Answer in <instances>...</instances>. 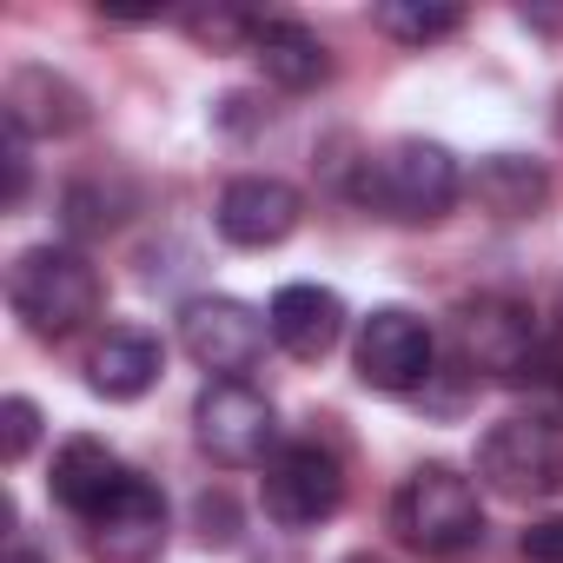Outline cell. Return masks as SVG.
Listing matches in <instances>:
<instances>
[{"label":"cell","instance_id":"obj_1","mask_svg":"<svg viewBox=\"0 0 563 563\" xmlns=\"http://www.w3.org/2000/svg\"><path fill=\"white\" fill-rule=\"evenodd\" d=\"M457 192H464L457 153L438 140H391L358 173V199L391 225H431L457 206Z\"/></svg>","mask_w":563,"mask_h":563},{"label":"cell","instance_id":"obj_2","mask_svg":"<svg viewBox=\"0 0 563 563\" xmlns=\"http://www.w3.org/2000/svg\"><path fill=\"white\" fill-rule=\"evenodd\" d=\"M8 299H14V312H21V325L34 339H74L100 312L107 286H100V272H93L87 252H74V245H34L8 272Z\"/></svg>","mask_w":563,"mask_h":563},{"label":"cell","instance_id":"obj_3","mask_svg":"<svg viewBox=\"0 0 563 563\" xmlns=\"http://www.w3.org/2000/svg\"><path fill=\"white\" fill-rule=\"evenodd\" d=\"M391 530L418 556H464V550H477L484 510H477L471 477H457L451 464H418L398 484V497H391Z\"/></svg>","mask_w":563,"mask_h":563},{"label":"cell","instance_id":"obj_4","mask_svg":"<svg viewBox=\"0 0 563 563\" xmlns=\"http://www.w3.org/2000/svg\"><path fill=\"white\" fill-rule=\"evenodd\" d=\"M192 424H199V444L212 464L225 471H252V464H272L278 451V418H272V398L252 391L245 378H212L192 405Z\"/></svg>","mask_w":563,"mask_h":563},{"label":"cell","instance_id":"obj_5","mask_svg":"<svg viewBox=\"0 0 563 563\" xmlns=\"http://www.w3.org/2000/svg\"><path fill=\"white\" fill-rule=\"evenodd\" d=\"M477 471L497 497H550L563 490V424L556 418H504L477 444Z\"/></svg>","mask_w":563,"mask_h":563},{"label":"cell","instance_id":"obj_6","mask_svg":"<svg viewBox=\"0 0 563 563\" xmlns=\"http://www.w3.org/2000/svg\"><path fill=\"white\" fill-rule=\"evenodd\" d=\"M345 504V471L319 444H286L265 464V517L286 530H312Z\"/></svg>","mask_w":563,"mask_h":563},{"label":"cell","instance_id":"obj_7","mask_svg":"<svg viewBox=\"0 0 563 563\" xmlns=\"http://www.w3.org/2000/svg\"><path fill=\"white\" fill-rule=\"evenodd\" d=\"M265 332L272 325L252 306H239V299H192V306H179V345H186V358L199 372H219V378L252 372L258 352H265Z\"/></svg>","mask_w":563,"mask_h":563},{"label":"cell","instance_id":"obj_8","mask_svg":"<svg viewBox=\"0 0 563 563\" xmlns=\"http://www.w3.org/2000/svg\"><path fill=\"white\" fill-rule=\"evenodd\" d=\"M87 550L100 563H153L166 550V497H159V484L126 471V484L87 517Z\"/></svg>","mask_w":563,"mask_h":563},{"label":"cell","instance_id":"obj_9","mask_svg":"<svg viewBox=\"0 0 563 563\" xmlns=\"http://www.w3.org/2000/svg\"><path fill=\"white\" fill-rule=\"evenodd\" d=\"M358 378L372 391H391V398L418 391L431 378V332H424V319L405 312V306H378L365 319V332H358Z\"/></svg>","mask_w":563,"mask_h":563},{"label":"cell","instance_id":"obj_10","mask_svg":"<svg viewBox=\"0 0 563 563\" xmlns=\"http://www.w3.org/2000/svg\"><path fill=\"white\" fill-rule=\"evenodd\" d=\"M299 186H286V179H272V173H245V179H232L225 192H219V239H232V245H245V252H265V245H278V239H292L299 232Z\"/></svg>","mask_w":563,"mask_h":563},{"label":"cell","instance_id":"obj_11","mask_svg":"<svg viewBox=\"0 0 563 563\" xmlns=\"http://www.w3.org/2000/svg\"><path fill=\"white\" fill-rule=\"evenodd\" d=\"M457 358L490 378H517L537 358V325L517 299H477L457 312Z\"/></svg>","mask_w":563,"mask_h":563},{"label":"cell","instance_id":"obj_12","mask_svg":"<svg viewBox=\"0 0 563 563\" xmlns=\"http://www.w3.org/2000/svg\"><path fill=\"white\" fill-rule=\"evenodd\" d=\"M87 126V93L54 67H14L8 74V133L21 140H67Z\"/></svg>","mask_w":563,"mask_h":563},{"label":"cell","instance_id":"obj_13","mask_svg":"<svg viewBox=\"0 0 563 563\" xmlns=\"http://www.w3.org/2000/svg\"><path fill=\"white\" fill-rule=\"evenodd\" d=\"M265 325H272V345L278 352H292V358L312 365V358H325L345 339V299L325 292V286H286V292L272 299Z\"/></svg>","mask_w":563,"mask_h":563},{"label":"cell","instance_id":"obj_14","mask_svg":"<svg viewBox=\"0 0 563 563\" xmlns=\"http://www.w3.org/2000/svg\"><path fill=\"white\" fill-rule=\"evenodd\" d=\"M159 365H166V352H159L153 332H140V325H113V332L87 352V385H93L100 398L126 405V398H146V391L159 385Z\"/></svg>","mask_w":563,"mask_h":563},{"label":"cell","instance_id":"obj_15","mask_svg":"<svg viewBox=\"0 0 563 563\" xmlns=\"http://www.w3.org/2000/svg\"><path fill=\"white\" fill-rule=\"evenodd\" d=\"M47 484H54V504H67V510L87 523V517L126 484V464H120L100 438H67V444L54 451V477H47Z\"/></svg>","mask_w":563,"mask_h":563},{"label":"cell","instance_id":"obj_16","mask_svg":"<svg viewBox=\"0 0 563 563\" xmlns=\"http://www.w3.org/2000/svg\"><path fill=\"white\" fill-rule=\"evenodd\" d=\"M252 60L265 67L272 87H286V93H306V87L332 80V54H325V41H319L312 27H299V21H258V34H252Z\"/></svg>","mask_w":563,"mask_h":563},{"label":"cell","instance_id":"obj_17","mask_svg":"<svg viewBox=\"0 0 563 563\" xmlns=\"http://www.w3.org/2000/svg\"><path fill=\"white\" fill-rule=\"evenodd\" d=\"M471 192H477V206L497 212V219H530V212L550 199V179H543V166H530V159H517V153H490V159L477 166Z\"/></svg>","mask_w":563,"mask_h":563},{"label":"cell","instance_id":"obj_18","mask_svg":"<svg viewBox=\"0 0 563 563\" xmlns=\"http://www.w3.org/2000/svg\"><path fill=\"white\" fill-rule=\"evenodd\" d=\"M372 21L405 47H424V41H444V34L464 27L457 8H418V0H385V8H372Z\"/></svg>","mask_w":563,"mask_h":563},{"label":"cell","instance_id":"obj_19","mask_svg":"<svg viewBox=\"0 0 563 563\" xmlns=\"http://www.w3.org/2000/svg\"><path fill=\"white\" fill-rule=\"evenodd\" d=\"M179 27L199 41V47H212V54H232V47H245L252 54V34H258V21L252 14H232V8H199V14H179Z\"/></svg>","mask_w":563,"mask_h":563},{"label":"cell","instance_id":"obj_20","mask_svg":"<svg viewBox=\"0 0 563 563\" xmlns=\"http://www.w3.org/2000/svg\"><path fill=\"white\" fill-rule=\"evenodd\" d=\"M34 438H41V411H34V398H8V405H0V457L21 464V457L34 451Z\"/></svg>","mask_w":563,"mask_h":563},{"label":"cell","instance_id":"obj_21","mask_svg":"<svg viewBox=\"0 0 563 563\" xmlns=\"http://www.w3.org/2000/svg\"><path fill=\"white\" fill-rule=\"evenodd\" d=\"M523 563H563V517H543L523 530Z\"/></svg>","mask_w":563,"mask_h":563},{"label":"cell","instance_id":"obj_22","mask_svg":"<svg viewBox=\"0 0 563 563\" xmlns=\"http://www.w3.org/2000/svg\"><path fill=\"white\" fill-rule=\"evenodd\" d=\"M8 563H47V556H41V550H27V543H14V550H8Z\"/></svg>","mask_w":563,"mask_h":563},{"label":"cell","instance_id":"obj_23","mask_svg":"<svg viewBox=\"0 0 563 563\" xmlns=\"http://www.w3.org/2000/svg\"><path fill=\"white\" fill-rule=\"evenodd\" d=\"M352 563H378V556H352Z\"/></svg>","mask_w":563,"mask_h":563}]
</instances>
